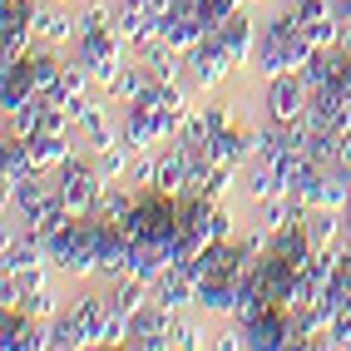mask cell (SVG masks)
Listing matches in <instances>:
<instances>
[{"label":"cell","instance_id":"1","mask_svg":"<svg viewBox=\"0 0 351 351\" xmlns=\"http://www.w3.org/2000/svg\"><path fill=\"white\" fill-rule=\"evenodd\" d=\"M84 193H95V178H89L84 169H75V173H69V183H64V208H69V213H80V208H84Z\"/></svg>","mask_w":351,"mask_h":351},{"label":"cell","instance_id":"2","mask_svg":"<svg viewBox=\"0 0 351 351\" xmlns=\"http://www.w3.org/2000/svg\"><path fill=\"white\" fill-rule=\"evenodd\" d=\"M297 99H302L297 84H277V89H272V119H292V114L302 109Z\"/></svg>","mask_w":351,"mask_h":351},{"label":"cell","instance_id":"3","mask_svg":"<svg viewBox=\"0 0 351 351\" xmlns=\"http://www.w3.org/2000/svg\"><path fill=\"white\" fill-rule=\"evenodd\" d=\"M69 149H64V138H35V149H30V158L35 163H60Z\"/></svg>","mask_w":351,"mask_h":351},{"label":"cell","instance_id":"4","mask_svg":"<svg viewBox=\"0 0 351 351\" xmlns=\"http://www.w3.org/2000/svg\"><path fill=\"white\" fill-rule=\"evenodd\" d=\"M35 35H50V40H64V15H55V10H45V15H35V25H30Z\"/></svg>","mask_w":351,"mask_h":351}]
</instances>
